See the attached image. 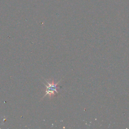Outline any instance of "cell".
<instances>
[{
	"label": "cell",
	"instance_id": "cell-1",
	"mask_svg": "<svg viewBox=\"0 0 129 129\" xmlns=\"http://www.w3.org/2000/svg\"><path fill=\"white\" fill-rule=\"evenodd\" d=\"M46 82L47 84V85L45 84L46 89L45 91V95L44 97H45L46 95H47L49 96L50 97H52L53 95H55V92L57 93H58L57 86V85L58 84L59 82L57 83L56 84L55 83V82L53 80H52L51 82H48V81H46Z\"/></svg>",
	"mask_w": 129,
	"mask_h": 129
}]
</instances>
